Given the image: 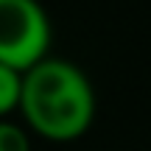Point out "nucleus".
Listing matches in <instances>:
<instances>
[{
    "mask_svg": "<svg viewBox=\"0 0 151 151\" xmlns=\"http://www.w3.org/2000/svg\"><path fill=\"white\" fill-rule=\"evenodd\" d=\"M20 112L39 137L70 143L92 126L95 92L81 67L48 56L22 73Z\"/></svg>",
    "mask_w": 151,
    "mask_h": 151,
    "instance_id": "obj_1",
    "label": "nucleus"
},
{
    "mask_svg": "<svg viewBox=\"0 0 151 151\" xmlns=\"http://www.w3.org/2000/svg\"><path fill=\"white\" fill-rule=\"evenodd\" d=\"M50 20L39 0H0V65L17 73L48 59Z\"/></svg>",
    "mask_w": 151,
    "mask_h": 151,
    "instance_id": "obj_2",
    "label": "nucleus"
},
{
    "mask_svg": "<svg viewBox=\"0 0 151 151\" xmlns=\"http://www.w3.org/2000/svg\"><path fill=\"white\" fill-rule=\"evenodd\" d=\"M22 92V73L0 65V120H6L14 109H20Z\"/></svg>",
    "mask_w": 151,
    "mask_h": 151,
    "instance_id": "obj_3",
    "label": "nucleus"
},
{
    "mask_svg": "<svg viewBox=\"0 0 151 151\" xmlns=\"http://www.w3.org/2000/svg\"><path fill=\"white\" fill-rule=\"evenodd\" d=\"M0 151H31L25 129L11 120H0Z\"/></svg>",
    "mask_w": 151,
    "mask_h": 151,
    "instance_id": "obj_4",
    "label": "nucleus"
}]
</instances>
